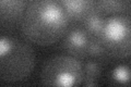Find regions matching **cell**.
<instances>
[{
	"label": "cell",
	"instance_id": "6da1fadb",
	"mask_svg": "<svg viewBox=\"0 0 131 87\" xmlns=\"http://www.w3.org/2000/svg\"><path fill=\"white\" fill-rule=\"evenodd\" d=\"M70 18L58 0H33L23 11L21 28L37 46H51L68 32Z\"/></svg>",
	"mask_w": 131,
	"mask_h": 87
},
{
	"label": "cell",
	"instance_id": "7a4b0ae2",
	"mask_svg": "<svg viewBox=\"0 0 131 87\" xmlns=\"http://www.w3.org/2000/svg\"><path fill=\"white\" fill-rule=\"evenodd\" d=\"M36 56L26 41L14 36H0V81L19 83L35 68Z\"/></svg>",
	"mask_w": 131,
	"mask_h": 87
},
{
	"label": "cell",
	"instance_id": "3957f363",
	"mask_svg": "<svg viewBox=\"0 0 131 87\" xmlns=\"http://www.w3.org/2000/svg\"><path fill=\"white\" fill-rule=\"evenodd\" d=\"M83 81V64L70 55L50 57L40 71V82L45 86L74 87Z\"/></svg>",
	"mask_w": 131,
	"mask_h": 87
},
{
	"label": "cell",
	"instance_id": "277c9868",
	"mask_svg": "<svg viewBox=\"0 0 131 87\" xmlns=\"http://www.w3.org/2000/svg\"><path fill=\"white\" fill-rule=\"evenodd\" d=\"M98 39L106 52L118 58H128L131 51V23L129 15L116 13L105 16Z\"/></svg>",
	"mask_w": 131,
	"mask_h": 87
},
{
	"label": "cell",
	"instance_id": "5b68a950",
	"mask_svg": "<svg viewBox=\"0 0 131 87\" xmlns=\"http://www.w3.org/2000/svg\"><path fill=\"white\" fill-rule=\"evenodd\" d=\"M91 39V35L84 28H72L64 34L63 48L67 55H70L77 59H83L88 57V47Z\"/></svg>",
	"mask_w": 131,
	"mask_h": 87
},
{
	"label": "cell",
	"instance_id": "8992f818",
	"mask_svg": "<svg viewBox=\"0 0 131 87\" xmlns=\"http://www.w3.org/2000/svg\"><path fill=\"white\" fill-rule=\"evenodd\" d=\"M70 19L83 20L95 11L98 0H58Z\"/></svg>",
	"mask_w": 131,
	"mask_h": 87
},
{
	"label": "cell",
	"instance_id": "52a82bcc",
	"mask_svg": "<svg viewBox=\"0 0 131 87\" xmlns=\"http://www.w3.org/2000/svg\"><path fill=\"white\" fill-rule=\"evenodd\" d=\"M102 75V68L96 61H88L83 65V86H96Z\"/></svg>",
	"mask_w": 131,
	"mask_h": 87
},
{
	"label": "cell",
	"instance_id": "ba28073f",
	"mask_svg": "<svg viewBox=\"0 0 131 87\" xmlns=\"http://www.w3.org/2000/svg\"><path fill=\"white\" fill-rule=\"evenodd\" d=\"M104 20H105V16L102 15L101 13H98L97 11L92 12L86 19H84L85 30L92 37L98 38L104 25Z\"/></svg>",
	"mask_w": 131,
	"mask_h": 87
},
{
	"label": "cell",
	"instance_id": "9c48e42d",
	"mask_svg": "<svg viewBox=\"0 0 131 87\" xmlns=\"http://www.w3.org/2000/svg\"><path fill=\"white\" fill-rule=\"evenodd\" d=\"M110 82L113 85L129 86L130 84V68L128 64H118L110 72Z\"/></svg>",
	"mask_w": 131,
	"mask_h": 87
},
{
	"label": "cell",
	"instance_id": "30bf717a",
	"mask_svg": "<svg viewBox=\"0 0 131 87\" xmlns=\"http://www.w3.org/2000/svg\"><path fill=\"white\" fill-rule=\"evenodd\" d=\"M106 52L103 44L101 43V40L95 37H91L88 47V56H91L93 58H98L102 57Z\"/></svg>",
	"mask_w": 131,
	"mask_h": 87
},
{
	"label": "cell",
	"instance_id": "8fae6325",
	"mask_svg": "<svg viewBox=\"0 0 131 87\" xmlns=\"http://www.w3.org/2000/svg\"><path fill=\"white\" fill-rule=\"evenodd\" d=\"M23 5V0H0V13L11 12L19 9Z\"/></svg>",
	"mask_w": 131,
	"mask_h": 87
},
{
	"label": "cell",
	"instance_id": "7c38bea8",
	"mask_svg": "<svg viewBox=\"0 0 131 87\" xmlns=\"http://www.w3.org/2000/svg\"><path fill=\"white\" fill-rule=\"evenodd\" d=\"M119 1H122V0H119ZM126 1H128V0H126Z\"/></svg>",
	"mask_w": 131,
	"mask_h": 87
}]
</instances>
